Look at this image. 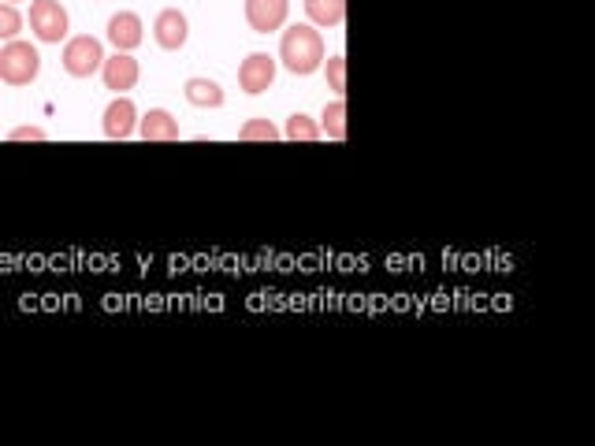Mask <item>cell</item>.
<instances>
[{"label":"cell","mask_w":595,"mask_h":446,"mask_svg":"<svg viewBox=\"0 0 595 446\" xmlns=\"http://www.w3.org/2000/svg\"><path fill=\"white\" fill-rule=\"evenodd\" d=\"M279 60L291 75H313L324 64V38L309 23H294L279 38Z\"/></svg>","instance_id":"1"},{"label":"cell","mask_w":595,"mask_h":446,"mask_svg":"<svg viewBox=\"0 0 595 446\" xmlns=\"http://www.w3.org/2000/svg\"><path fill=\"white\" fill-rule=\"evenodd\" d=\"M41 75V53L23 38H12L0 49V82L8 86H30Z\"/></svg>","instance_id":"2"},{"label":"cell","mask_w":595,"mask_h":446,"mask_svg":"<svg viewBox=\"0 0 595 446\" xmlns=\"http://www.w3.org/2000/svg\"><path fill=\"white\" fill-rule=\"evenodd\" d=\"M105 64V45L93 38V34H79V38H67L64 45V71L71 79H90L97 75Z\"/></svg>","instance_id":"3"},{"label":"cell","mask_w":595,"mask_h":446,"mask_svg":"<svg viewBox=\"0 0 595 446\" xmlns=\"http://www.w3.org/2000/svg\"><path fill=\"white\" fill-rule=\"evenodd\" d=\"M30 30L34 38L45 41V45H60L71 30V19H67V8L60 0H34L30 4Z\"/></svg>","instance_id":"4"},{"label":"cell","mask_w":595,"mask_h":446,"mask_svg":"<svg viewBox=\"0 0 595 446\" xmlns=\"http://www.w3.org/2000/svg\"><path fill=\"white\" fill-rule=\"evenodd\" d=\"M291 0H246V23L253 34H276L287 27Z\"/></svg>","instance_id":"5"},{"label":"cell","mask_w":595,"mask_h":446,"mask_svg":"<svg viewBox=\"0 0 595 446\" xmlns=\"http://www.w3.org/2000/svg\"><path fill=\"white\" fill-rule=\"evenodd\" d=\"M101 79H105V90H112L116 97H123L127 90L138 86V79H142V67H138V60H134L131 53L105 56V64H101Z\"/></svg>","instance_id":"6"},{"label":"cell","mask_w":595,"mask_h":446,"mask_svg":"<svg viewBox=\"0 0 595 446\" xmlns=\"http://www.w3.org/2000/svg\"><path fill=\"white\" fill-rule=\"evenodd\" d=\"M276 82V56L268 53H250L246 60H242V67H238V86L246 93H265L268 86Z\"/></svg>","instance_id":"7"},{"label":"cell","mask_w":595,"mask_h":446,"mask_svg":"<svg viewBox=\"0 0 595 446\" xmlns=\"http://www.w3.org/2000/svg\"><path fill=\"white\" fill-rule=\"evenodd\" d=\"M153 38H157V45L164 53H179L186 45V38H190L186 15L179 12V8H164V12L157 15V23H153Z\"/></svg>","instance_id":"8"},{"label":"cell","mask_w":595,"mask_h":446,"mask_svg":"<svg viewBox=\"0 0 595 446\" xmlns=\"http://www.w3.org/2000/svg\"><path fill=\"white\" fill-rule=\"evenodd\" d=\"M101 127H105V138H112V142H127V138L138 131V108H134L131 97H116V101L105 108Z\"/></svg>","instance_id":"9"},{"label":"cell","mask_w":595,"mask_h":446,"mask_svg":"<svg viewBox=\"0 0 595 446\" xmlns=\"http://www.w3.org/2000/svg\"><path fill=\"white\" fill-rule=\"evenodd\" d=\"M108 41L116 45V53H134L146 34H142V19L134 12H116L108 19Z\"/></svg>","instance_id":"10"},{"label":"cell","mask_w":595,"mask_h":446,"mask_svg":"<svg viewBox=\"0 0 595 446\" xmlns=\"http://www.w3.org/2000/svg\"><path fill=\"white\" fill-rule=\"evenodd\" d=\"M138 134L146 142H179V119L168 108H149L146 116L138 119Z\"/></svg>","instance_id":"11"},{"label":"cell","mask_w":595,"mask_h":446,"mask_svg":"<svg viewBox=\"0 0 595 446\" xmlns=\"http://www.w3.org/2000/svg\"><path fill=\"white\" fill-rule=\"evenodd\" d=\"M305 15H309V23L320 30L343 27L346 0H305Z\"/></svg>","instance_id":"12"},{"label":"cell","mask_w":595,"mask_h":446,"mask_svg":"<svg viewBox=\"0 0 595 446\" xmlns=\"http://www.w3.org/2000/svg\"><path fill=\"white\" fill-rule=\"evenodd\" d=\"M183 93L194 108H220L224 105V90H220V82H212V79H186Z\"/></svg>","instance_id":"13"},{"label":"cell","mask_w":595,"mask_h":446,"mask_svg":"<svg viewBox=\"0 0 595 446\" xmlns=\"http://www.w3.org/2000/svg\"><path fill=\"white\" fill-rule=\"evenodd\" d=\"M320 127L313 123V119L305 116V112H294L291 119H287V131H283V138L287 142H320Z\"/></svg>","instance_id":"14"},{"label":"cell","mask_w":595,"mask_h":446,"mask_svg":"<svg viewBox=\"0 0 595 446\" xmlns=\"http://www.w3.org/2000/svg\"><path fill=\"white\" fill-rule=\"evenodd\" d=\"M324 131H328V138H335V142H343L346 138V101L343 97H335V101L324 108Z\"/></svg>","instance_id":"15"},{"label":"cell","mask_w":595,"mask_h":446,"mask_svg":"<svg viewBox=\"0 0 595 446\" xmlns=\"http://www.w3.org/2000/svg\"><path fill=\"white\" fill-rule=\"evenodd\" d=\"M283 134L272 127V119H250L242 131H238V142H279Z\"/></svg>","instance_id":"16"},{"label":"cell","mask_w":595,"mask_h":446,"mask_svg":"<svg viewBox=\"0 0 595 446\" xmlns=\"http://www.w3.org/2000/svg\"><path fill=\"white\" fill-rule=\"evenodd\" d=\"M23 34V12L15 4H0V38H19Z\"/></svg>","instance_id":"17"},{"label":"cell","mask_w":595,"mask_h":446,"mask_svg":"<svg viewBox=\"0 0 595 446\" xmlns=\"http://www.w3.org/2000/svg\"><path fill=\"white\" fill-rule=\"evenodd\" d=\"M328 86L339 97L346 93V56H328Z\"/></svg>","instance_id":"18"},{"label":"cell","mask_w":595,"mask_h":446,"mask_svg":"<svg viewBox=\"0 0 595 446\" xmlns=\"http://www.w3.org/2000/svg\"><path fill=\"white\" fill-rule=\"evenodd\" d=\"M8 138H12V142H45L49 134L41 131V127H15V131L8 134Z\"/></svg>","instance_id":"19"},{"label":"cell","mask_w":595,"mask_h":446,"mask_svg":"<svg viewBox=\"0 0 595 446\" xmlns=\"http://www.w3.org/2000/svg\"><path fill=\"white\" fill-rule=\"evenodd\" d=\"M4 4H19V0H4Z\"/></svg>","instance_id":"20"},{"label":"cell","mask_w":595,"mask_h":446,"mask_svg":"<svg viewBox=\"0 0 595 446\" xmlns=\"http://www.w3.org/2000/svg\"><path fill=\"white\" fill-rule=\"evenodd\" d=\"M0 41H4V38H0ZM0 49H4V45H0Z\"/></svg>","instance_id":"21"}]
</instances>
